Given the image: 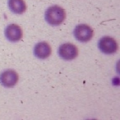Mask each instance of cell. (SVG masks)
Listing matches in <instances>:
<instances>
[{"label": "cell", "instance_id": "6da1fadb", "mask_svg": "<svg viewBox=\"0 0 120 120\" xmlns=\"http://www.w3.org/2000/svg\"><path fill=\"white\" fill-rule=\"evenodd\" d=\"M66 17H67L66 11L58 5H53L48 8L45 13L46 22L53 26H58L64 23Z\"/></svg>", "mask_w": 120, "mask_h": 120}, {"label": "cell", "instance_id": "7a4b0ae2", "mask_svg": "<svg viewBox=\"0 0 120 120\" xmlns=\"http://www.w3.org/2000/svg\"><path fill=\"white\" fill-rule=\"evenodd\" d=\"M76 40L82 43L89 42L94 36V30L86 24H80L75 27L73 31Z\"/></svg>", "mask_w": 120, "mask_h": 120}, {"label": "cell", "instance_id": "3957f363", "mask_svg": "<svg viewBox=\"0 0 120 120\" xmlns=\"http://www.w3.org/2000/svg\"><path fill=\"white\" fill-rule=\"evenodd\" d=\"M98 48L105 54H113L118 49V42L111 36H103L98 42Z\"/></svg>", "mask_w": 120, "mask_h": 120}, {"label": "cell", "instance_id": "277c9868", "mask_svg": "<svg viewBox=\"0 0 120 120\" xmlns=\"http://www.w3.org/2000/svg\"><path fill=\"white\" fill-rule=\"evenodd\" d=\"M58 55L66 61L73 60L78 56V49L72 43H64L61 45L58 50Z\"/></svg>", "mask_w": 120, "mask_h": 120}, {"label": "cell", "instance_id": "5b68a950", "mask_svg": "<svg viewBox=\"0 0 120 120\" xmlns=\"http://www.w3.org/2000/svg\"><path fill=\"white\" fill-rule=\"evenodd\" d=\"M18 81L19 75L13 69H8L0 74V83L7 88L14 87Z\"/></svg>", "mask_w": 120, "mask_h": 120}, {"label": "cell", "instance_id": "8992f818", "mask_svg": "<svg viewBox=\"0 0 120 120\" xmlns=\"http://www.w3.org/2000/svg\"><path fill=\"white\" fill-rule=\"evenodd\" d=\"M4 34L10 42H18L23 37V30L22 27L17 24H10L5 28Z\"/></svg>", "mask_w": 120, "mask_h": 120}, {"label": "cell", "instance_id": "52a82bcc", "mask_svg": "<svg viewBox=\"0 0 120 120\" xmlns=\"http://www.w3.org/2000/svg\"><path fill=\"white\" fill-rule=\"evenodd\" d=\"M52 48L45 41L39 42L34 47V55L39 59H46L51 55Z\"/></svg>", "mask_w": 120, "mask_h": 120}, {"label": "cell", "instance_id": "ba28073f", "mask_svg": "<svg viewBox=\"0 0 120 120\" xmlns=\"http://www.w3.org/2000/svg\"><path fill=\"white\" fill-rule=\"evenodd\" d=\"M8 8L15 14H23L26 11V4L24 0H8Z\"/></svg>", "mask_w": 120, "mask_h": 120}]
</instances>
